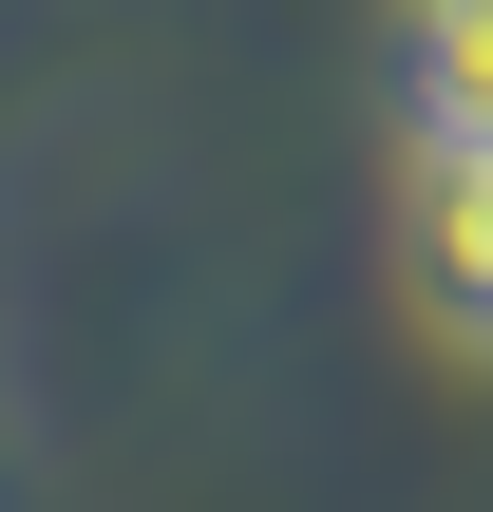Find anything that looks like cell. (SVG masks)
Instances as JSON below:
<instances>
[{
    "instance_id": "obj_1",
    "label": "cell",
    "mask_w": 493,
    "mask_h": 512,
    "mask_svg": "<svg viewBox=\"0 0 493 512\" xmlns=\"http://www.w3.org/2000/svg\"><path fill=\"white\" fill-rule=\"evenodd\" d=\"M399 285L437 304V342L493 361V152H418L399 133Z\"/></svg>"
},
{
    "instance_id": "obj_2",
    "label": "cell",
    "mask_w": 493,
    "mask_h": 512,
    "mask_svg": "<svg viewBox=\"0 0 493 512\" xmlns=\"http://www.w3.org/2000/svg\"><path fill=\"white\" fill-rule=\"evenodd\" d=\"M399 133L493 152V0H399Z\"/></svg>"
}]
</instances>
